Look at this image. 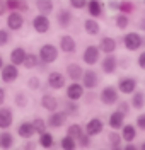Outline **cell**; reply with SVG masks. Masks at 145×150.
<instances>
[{"instance_id":"6da1fadb","label":"cell","mask_w":145,"mask_h":150,"mask_svg":"<svg viewBox=\"0 0 145 150\" xmlns=\"http://www.w3.org/2000/svg\"><path fill=\"white\" fill-rule=\"evenodd\" d=\"M58 56H60V50L53 43H45L38 51V60H39V63H43V65L55 63L58 60Z\"/></svg>"},{"instance_id":"7a4b0ae2","label":"cell","mask_w":145,"mask_h":150,"mask_svg":"<svg viewBox=\"0 0 145 150\" xmlns=\"http://www.w3.org/2000/svg\"><path fill=\"white\" fill-rule=\"evenodd\" d=\"M101 84V75L97 74L94 68H87L82 74V79H80V85L84 87V91H94L97 89Z\"/></svg>"},{"instance_id":"3957f363","label":"cell","mask_w":145,"mask_h":150,"mask_svg":"<svg viewBox=\"0 0 145 150\" xmlns=\"http://www.w3.org/2000/svg\"><path fill=\"white\" fill-rule=\"evenodd\" d=\"M97 97H99L101 104H104V106H116L120 101V92L116 91L115 85H104Z\"/></svg>"},{"instance_id":"277c9868","label":"cell","mask_w":145,"mask_h":150,"mask_svg":"<svg viewBox=\"0 0 145 150\" xmlns=\"http://www.w3.org/2000/svg\"><path fill=\"white\" fill-rule=\"evenodd\" d=\"M123 45L128 51H140L142 46H144V38H142L140 33H135V31L126 33L123 36Z\"/></svg>"},{"instance_id":"5b68a950","label":"cell","mask_w":145,"mask_h":150,"mask_svg":"<svg viewBox=\"0 0 145 150\" xmlns=\"http://www.w3.org/2000/svg\"><path fill=\"white\" fill-rule=\"evenodd\" d=\"M137 87H138V82L133 77H121L118 79V84H116V91L125 96H132L133 92H137Z\"/></svg>"},{"instance_id":"8992f818","label":"cell","mask_w":145,"mask_h":150,"mask_svg":"<svg viewBox=\"0 0 145 150\" xmlns=\"http://www.w3.org/2000/svg\"><path fill=\"white\" fill-rule=\"evenodd\" d=\"M46 84H48L50 89L53 91H62L67 87V77L62 74V72H48V77H46Z\"/></svg>"},{"instance_id":"52a82bcc","label":"cell","mask_w":145,"mask_h":150,"mask_svg":"<svg viewBox=\"0 0 145 150\" xmlns=\"http://www.w3.org/2000/svg\"><path fill=\"white\" fill-rule=\"evenodd\" d=\"M82 62L89 67H94L96 63H99V62H101V51H99V48H97L96 45L86 46L84 53H82Z\"/></svg>"},{"instance_id":"ba28073f","label":"cell","mask_w":145,"mask_h":150,"mask_svg":"<svg viewBox=\"0 0 145 150\" xmlns=\"http://www.w3.org/2000/svg\"><path fill=\"white\" fill-rule=\"evenodd\" d=\"M67 114L63 111H55V112H50V116L45 120L46 121V126H48V130H58V128H62V126H65V123H67Z\"/></svg>"},{"instance_id":"9c48e42d","label":"cell","mask_w":145,"mask_h":150,"mask_svg":"<svg viewBox=\"0 0 145 150\" xmlns=\"http://www.w3.org/2000/svg\"><path fill=\"white\" fill-rule=\"evenodd\" d=\"M39 106L48 112H55L60 109V101H58L57 96H53L51 92H45L39 99Z\"/></svg>"},{"instance_id":"30bf717a","label":"cell","mask_w":145,"mask_h":150,"mask_svg":"<svg viewBox=\"0 0 145 150\" xmlns=\"http://www.w3.org/2000/svg\"><path fill=\"white\" fill-rule=\"evenodd\" d=\"M103 130H104V121H103L101 118H91V120L86 123V126H84V133L89 135L91 138L101 135Z\"/></svg>"},{"instance_id":"8fae6325","label":"cell","mask_w":145,"mask_h":150,"mask_svg":"<svg viewBox=\"0 0 145 150\" xmlns=\"http://www.w3.org/2000/svg\"><path fill=\"white\" fill-rule=\"evenodd\" d=\"M17 79H19V68L17 67L10 65V63L2 67V70H0V80L4 84H14Z\"/></svg>"},{"instance_id":"7c38bea8","label":"cell","mask_w":145,"mask_h":150,"mask_svg":"<svg viewBox=\"0 0 145 150\" xmlns=\"http://www.w3.org/2000/svg\"><path fill=\"white\" fill-rule=\"evenodd\" d=\"M84 87L80 85V82H72L65 87V96H67V101H72V103H77L82 99L84 96Z\"/></svg>"},{"instance_id":"4fadbf2b","label":"cell","mask_w":145,"mask_h":150,"mask_svg":"<svg viewBox=\"0 0 145 150\" xmlns=\"http://www.w3.org/2000/svg\"><path fill=\"white\" fill-rule=\"evenodd\" d=\"M14 123V109L10 106H0V130L7 131Z\"/></svg>"},{"instance_id":"5bb4252c","label":"cell","mask_w":145,"mask_h":150,"mask_svg":"<svg viewBox=\"0 0 145 150\" xmlns=\"http://www.w3.org/2000/svg\"><path fill=\"white\" fill-rule=\"evenodd\" d=\"M33 29H34L38 34H46V33H50V29H51L50 17L41 16V14L34 16V17H33Z\"/></svg>"},{"instance_id":"9a60e30c","label":"cell","mask_w":145,"mask_h":150,"mask_svg":"<svg viewBox=\"0 0 145 150\" xmlns=\"http://www.w3.org/2000/svg\"><path fill=\"white\" fill-rule=\"evenodd\" d=\"M5 22H7V31H21L24 28V16L17 10H14L7 16Z\"/></svg>"},{"instance_id":"2e32d148","label":"cell","mask_w":145,"mask_h":150,"mask_svg":"<svg viewBox=\"0 0 145 150\" xmlns=\"http://www.w3.org/2000/svg\"><path fill=\"white\" fill-rule=\"evenodd\" d=\"M97 48H99V51L104 53V55H115L116 48H118V41L111 36H103L99 39Z\"/></svg>"},{"instance_id":"e0dca14e","label":"cell","mask_w":145,"mask_h":150,"mask_svg":"<svg viewBox=\"0 0 145 150\" xmlns=\"http://www.w3.org/2000/svg\"><path fill=\"white\" fill-rule=\"evenodd\" d=\"M99 63H101V70L106 75H113L118 70V58L115 55H106Z\"/></svg>"},{"instance_id":"ac0fdd59","label":"cell","mask_w":145,"mask_h":150,"mask_svg":"<svg viewBox=\"0 0 145 150\" xmlns=\"http://www.w3.org/2000/svg\"><path fill=\"white\" fill-rule=\"evenodd\" d=\"M58 48H60L63 53L72 55V53L77 51V41H75V38L70 36V34H63V36H60V46Z\"/></svg>"},{"instance_id":"d6986e66","label":"cell","mask_w":145,"mask_h":150,"mask_svg":"<svg viewBox=\"0 0 145 150\" xmlns=\"http://www.w3.org/2000/svg\"><path fill=\"white\" fill-rule=\"evenodd\" d=\"M74 22V14L70 12L68 9H60L57 12V24L58 28L62 29H68Z\"/></svg>"},{"instance_id":"ffe728a7","label":"cell","mask_w":145,"mask_h":150,"mask_svg":"<svg viewBox=\"0 0 145 150\" xmlns=\"http://www.w3.org/2000/svg\"><path fill=\"white\" fill-rule=\"evenodd\" d=\"M65 77L67 79H70L72 82H80V79H82V74H84V68L79 65V63H68L67 67H65Z\"/></svg>"},{"instance_id":"44dd1931","label":"cell","mask_w":145,"mask_h":150,"mask_svg":"<svg viewBox=\"0 0 145 150\" xmlns=\"http://www.w3.org/2000/svg\"><path fill=\"white\" fill-rule=\"evenodd\" d=\"M86 9H87V12H89L91 19H94V21H96L97 17H103V14H104L103 2H97V0H91V2H87Z\"/></svg>"},{"instance_id":"7402d4cb","label":"cell","mask_w":145,"mask_h":150,"mask_svg":"<svg viewBox=\"0 0 145 150\" xmlns=\"http://www.w3.org/2000/svg\"><path fill=\"white\" fill-rule=\"evenodd\" d=\"M34 135L36 133H34V128H33L31 121H21L19 123V126H17V137H21L22 140H31Z\"/></svg>"},{"instance_id":"603a6c76","label":"cell","mask_w":145,"mask_h":150,"mask_svg":"<svg viewBox=\"0 0 145 150\" xmlns=\"http://www.w3.org/2000/svg\"><path fill=\"white\" fill-rule=\"evenodd\" d=\"M26 55H28V51H26L22 46L14 48V50L10 51V65H14V67H17V68H19V67L24 63Z\"/></svg>"},{"instance_id":"cb8c5ba5","label":"cell","mask_w":145,"mask_h":150,"mask_svg":"<svg viewBox=\"0 0 145 150\" xmlns=\"http://www.w3.org/2000/svg\"><path fill=\"white\" fill-rule=\"evenodd\" d=\"M121 140L126 142V143H133V140L137 138V135H138V131H137L135 125H123V128H121Z\"/></svg>"},{"instance_id":"d4e9b609","label":"cell","mask_w":145,"mask_h":150,"mask_svg":"<svg viewBox=\"0 0 145 150\" xmlns=\"http://www.w3.org/2000/svg\"><path fill=\"white\" fill-rule=\"evenodd\" d=\"M108 125H109V128H113V131L121 130V128H123V125H125V116H123V114H120L118 111H113L111 114H109Z\"/></svg>"},{"instance_id":"484cf974","label":"cell","mask_w":145,"mask_h":150,"mask_svg":"<svg viewBox=\"0 0 145 150\" xmlns=\"http://www.w3.org/2000/svg\"><path fill=\"white\" fill-rule=\"evenodd\" d=\"M16 145V137L10 131H0V150H10Z\"/></svg>"},{"instance_id":"4316f807","label":"cell","mask_w":145,"mask_h":150,"mask_svg":"<svg viewBox=\"0 0 145 150\" xmlns=\"http://www.w3.org/2000/svg\"><path fill=\"white\" fill-rule=\"evenodd\" d=\"M84 31H86L89 36H97L99 33H101V24L94 21V19H86L84 21Z\"/></svg>"},{"instance_id":"83f0119b","label":"cell","mask_w":145,"mask_h":150,"mask_svg":"<svg viewBox=\"0 0 145 150\" xmlns=\"http://www.w3.org/2000/svg\"><path fill=\"white\" fill-rule=\"evenodd\" d=\"M41 149L45 150H50L53 149V145H55V137L50 133V131H46V133H43V135H39V140L36 142Z\"/></svg>"},{"instance_id":"f1b7e54d","label":"cell","mask_w":145,"mask_h":150,"mask_svg":"<svg viewBox=\"0 0 145 150\" xmlns=\"http://www.w3.org/2000/svg\"><path fill=\"white\" fill-rule=\"evenodd\" d=\"M62 111L67 114V118H75V116L80 114V106H79V103L67 101V103H63V109Z\"/></svg>"},{"instance_id":"f546056e","label":"cell","mask_w":145,"mask_h":150,"mask_svg":"<svg viewBox=\"0 0 145 150\" xmlns=\"http://www.w3.org/2000/svg\"><path fill=\"white\" fill-rule=\"evenodd\" d=\"M14 106L19 108V109H26L29 106V96L24 91H17L14 96Z\"/></svg>"},{"instance_id":"4dcf8cb0","label":"cell","mask_w":145,"mask_h":150,"mask_svg":"<svg viewBox=\"0 0 145 150\" xmlns=\"http://www.w3.org/2000/svg\"><path fill=\"white\" fill-rule=\"evenodd\" d=\"M36 7H38V12L41 16H46L48 17V14H51L53 9H55V4L51 0H38L36 2Z\"/></svg>"},{"instance_id":"1f68e13d","label":"cell","mask_w":145,"mask_h":150,"mask_svg":"<svg viewBox=\"0 0 145 150\" xmlns=\"http://www.w3.org/2000/svg\"><path fill=\"white\" fill-rule=\"evenodd\" d=\"M82 133H84V126L80 123H72V125L67 126V137L74 138V140H77Z\"/></svg>"},{"instance_id":"d6a6232c","label":"cell","mask_w":145,"mask_h":150,"mask_svg":"<svg viewBox=\"0 0 145 150\" xmlns=\"http://www.w3.org/2000/svg\"><path fill=\"white\" fill-rule=\"evenodd\" d=\"M39 65V60H38V55L36 53H28L26 58H24V63L22 67L26 68V70H34V68H38Z\"/></svg>"},{"instance_id":"836d02e7","label":"cell","mask_w":145,"mask_h":150,"mask_svg":"<svg viewBox=\"0 0 145 150\" xmlns=\"http://www.w3.org/2000/svg\"><path fill=\"white\" fill-rule=\"evenodd\" d=\"M128 103H130V108H133V109H144V92H140V91L133 92L132 101H128Z\"/></svg>"},{"instance_id":"e575fe53","label":"cell","mask_w":145,"mask_h":150,"mask_svg":"<svg viewBox=\"0 0 145 150\" xmlns=\"http://www.w3.org/2000/svg\"><path fill=\"white\" fill-rule=\"evenodd\" d=\"M5 7H7V10H10V12H14L16 9L28 12L29 10V4L28 2H19V0H9V2H5Z\"/></svg>"},{"instance_id":"d590c367","label":"cell","mask_w":145,"mask_h":150,"mask_svg":"<svg viewBox=\"0 0 145 150\" xmlns=\"http://www.w3.org/2000/svg\"><path fill=\"white\" fill-rule=\"evenodd\" d=\"M31 125H33V128H34V133H38V135H43V133H46V131H48L46 121H45L43 118H39V116H36V118L31 121Z\"/></svg>"},{"instance_id":"8d00e7d4","label":"cell","mask_w":145,"mask_h":150,"mask_svg":"<svg viewBox=\"0 0 145 150\" xmlns=\"http://www.w3.org/2000/svg\"><path fill=\"white\" fill-rule=\"evenodd\" d=\"M28 89L33 91V92H38V91H43V82L38 75H33L28 79Z\"/></svg>"},{"instance_id":"74e56055","label":"cell","mask_w":145,"mask_h":150,"mask_svg":"<svg viewBox=\"0 0 145 150\" xmlns=\"http://www.w3.org/2000/svg\"><path fill=\"white\" fill-rule=\"evenodd\" d=\"M60 149L62 150H77V142L65 135V137H62V140H60Z\"/></svg>"},{"instance_id":"f35d334b","label":"cell","mask_w":145,"mask_h":150,"mask_svg":"<svg viewBox=\"0 0 145 150\" xmlns=\"http://www.w3.org/2000/svg\"><path fill=\"white\" fill-rule=\"evenodd\" d=\"M115 26L120 29V31H125V29L130 26V17L125 16V14H118L115 17Z\"/></svg>"},{"instance_id":"ab89813d","label":"cell","mask_w":145,"mask_h":150,"mask_svg":"<svg viewBox=\"0 0 145 150\" xmlns=\"http://www.w3.org/2000/svg\"><path fill=\"white\" fill-rule=\"evenodd\" d=\"M75 142H77V149H82V150H87L92 145V138H91L89 135H86V133H82Z\"/></svg>"},{"instance_id":"60d3db41","label":"cell","mask_w":145,"mask_h":150,"mask_svg":"<svg viewBox=\"0 0 145 150\" xmlns=\"http://www.w3.org/2000/svg\"><path fill=\"white\" fill-rule=\"evenodd\" d=\"M108 142H109V145L111 147H121V135H120V131H109L108 133Z\"/></svg>"},{"instance_id":"b9f144b4","label":"cell","mask_w":145,"mask_h":150,"mask_svg":"<svg viewBox=\"0 0 145 150\" xmlns=\"http://www.w3.org/2000/svg\"><path fill=\"white\" fill-rule=\"evenodd\" d=\"M116 111L120 112V114H123V116H128L130 114V111H132V108H130V103L128 101H118V104H116Z\"/></svg>"},{"instance_id":"7bdbcfd3","label":"cell","mask_w":145,"mask_h":150,"mask_svg":"<svg viewBox=\"0 0 145 150\" xmlns=\"http://www.w3.org/2000/svg\"><path fill=\"white\" fill-rule=\"evenodd\" d=\"M10 39H12V34H10V31H7V29H0V48L7 46L10 43Z\"/></svg>"},{"instance_id":"ee69618b","label":"cell","mask_w":145,"mask_h":150,"mask_svg":"<svg viewBox=\"0 0 145 150\" xmlns=\"http://www.w3.org/2000/svg\"><path fill=\"white\" fill-rule=\"evenodd\" d=\"M118 10H121V14L128 16V12H133V10H135V4H133V2H120Z\"/></svg>"},{"instance_id":"f6af8a7d","label":"cell","mask_w":145,"mask_h":150,"mask_svg":"<svg viewBox=\"0 0 145 150\" xmlns=\"http://www.w3.org/2000/svg\"><path fill=\"white\" fill-rule=\"evenodd\" d=\"M96 97H97V96H96V92H94V91H86V92H84V96H82V99L86 101V104H92Z\"/></svg>"},{"instance_id":"bcb514c9","label":"cell","mask_w":145,"mask_h":150,"mask_svg":"<svg viewBox=\"0 0 145 150\" xmlns=\"http://www.w3.org/2000/svg\"><path fill=\"white\" fill-rule=\"evenodd\" d=\"M70 5L74 7V9H86L87 2H84V0H70Z\"/></svg>"},{"instance_id":"7dc6e473","label":"cell","mask_w":145,"mask_h":150,"mask_svg":"<svg viewBox=\"0 0 145 150\" xmlns=\"http://www.w3.org/2000/svg\"><path fill=\"white\" fill-rule=\"evenodd\" d=\"M38 149V143L33 140H26V143L22 145V150H36Z\"/></svg>"},{"instance_id":"c3c4849f","label":"cell","mask_w":145,"mask_h":150,"mask_svg":"<svg viewBox=\"0 0 145 150\" xmlns=\"http://www.w3.org/2000/svg\"><path fill=\"white\" fill-rule=\"evenodd\" d=\"M118 67H120V68H128V67H130V60H128L126 56L118 58Z\"/></svg>"},{"instance_id":"681fc988","label":"cell","mask_w":145,"mask_h":150,"mask_svg":"<svg viewBox=\"0 0 145 150\" xmlns=\"http://www.w3.org/2000/svg\"><path fill=\"white\" fill-rule=\"evenodd\" d=\"M137 130H144L145 128V116L144 114H140L138 118H137V126H135Z\"/></svg>"},{"instance_id":"f907efd6","label":"cell","mask_w":145,"mask_h":150,"mask_svg":"<svg viewBox=\"0 0 145 150\" xmlns=\"http://www.w3.org/2000/svg\"><path fill=\"white\" fill-rule=\"evenodd\" d=\"M137 65L140 67V68H144V67H145V55H144V53H140V55H138V60H137Z\"/></svg>"},{"instance_id":"816d5d0a","label":"cell","mask_w":145,"mask_h":150,"mask_svg":"<svg viewBox=\"0 0 145 150\" xmlns=\"http://www.w3.org/2000/svg\"><path fill=\"white\" fill-rule=\"evenodd\" d=\"M5 97H7L5 89H4V87H0V106H4V103H5Z\"/></svg>"},{"instance_id":"f5cc1de1","label":"cell","mask_w":145,"mask_h":150,"mask_svg":"<svg viewBox=\"0 0 145 150\" xmlns=\"http://www.w3.org/2000/svg\"><path fill=\"white\" fill-rule=\"evenodd\" d=\"M121 150H137L135 143H126L125 147H121Z\"/></svg>"},{"instance_id":"db71d44e","label":"cell","mask_w":145,"mask_h":150,"mask_svg":"<svg viewBox=\"0 0 145 150\" xmlns=\"http://www.w3.org/2000/svg\"><path fill=\"white\" fill-rule=\"evenodd\" d=\"M7 12V7H5V2H0V17Z\"/></svg>"},{"instance_id":"11a10c76","label":"cell","mask_w":145,"mask_h":150,"mask_svg":"<svg viewBox=\"0 0 145 150\" xmlns=\"http://www.w3.org/2000/svg\"><path fill=\"white\" fill-rule=\"evenodd\" d=\"M109 5H111V9L118 10V7H120V2H109Z\"/></svg>"},{"instance_id":"9f6ffc18","label":"cell","mask_w":145,"mask_h":150,"mask_svg":"<svg viewBox=\"0 0 145 150\" xmlns=\"http://www.w3.org/2000/svg\"><path fill=\"white\" fill-rule=\"evenodd\" d=\"M5 65V63H4V56L0 55V70H2V67Z\"/></svg>"},{"instance_id":"6f0895ef","label":"cell","mask_w":145,"mask_h":150,"mask_svg":"<svg viewBox=\"0 0 145 150\" xmlns=\"http://www.w3.org/2000/svg\"><path fill=\"white\" fill-rule=\"evenodd\" d=\"M111 150H121V147H111Z\"/></svg>"}]
</instances>
